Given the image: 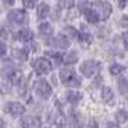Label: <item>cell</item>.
<instances>
[{"label":"cell","mask_w":128,"mask_h":128,"mask_svg":"<svg viewBox=\"0 0 128 128\" xmlns=\"http://www.w3.org/2000/svg\"><path fill=\"white\" fill-rule=\"evenodd\" d=\"M59 76H60L62 83L66 84V86H69V87H78L80 84H81V81H80V78L77 77L76 70L72 69V68L60 69Z\"/></svg>","instance_id":"6da1fadb"},{"label":"cell","mask_w":128,"mask_h":128,"mask_svg":"<svg viewBox=\"0 0 128 128\" xmlns=\"http://www.w3.org/2000/svg\"><path fill=\"white\" fill-rule=\"evenodd\" d=\"M100 68H101L100 62L95 60V59H90V60H84L81 64L80 70H81V73L83 74L84 77L90 78V77H94L96 73H99Z\"/></svg>","instance_id":"7a4b0ae2"},{"label":"cell","mask_w":128,"mask_h":128,"mask_svg":"<svg viewBox=\"0 0 128 128\" xmlns=\"http://www.w3.org/2000/svg\"><path fill=\"white\" fill-rule=\"evenodd\" d=\"M92 8L96 10V13L99 14V18L101 20L108 19L112 14V5L108 2H102V0H96L92 3Z\"/></svg>","instance_id":"3957f363"},{"label":"cell","mask_w":128,"mask_h":128,"mask_svg":"<svg viewBox=\"0 0 128 128\" xmlns=\"http://www.w3.org/2000/svg\"><path fill=\"white\" fill-rule=\"evenodd\" d=\"M34 90H35L36 95L40 96L41 99H49L52 94L51 86L46 80H37L34 84Z\"/></svg>","instance_id":"277c9868"},{"label":"cell","mask_w":128,"mask_h":128,"mask_svg":"<svg viewBox=\"0 0 128 128\" xmlns=\"http://www.w3.org/2000/svg\"><path fill=\"white\" fill-rule=\"evenodd\" d=\"M32 67L35 68V70L38 74H48L52 68L50 60L46 59V58H37L34 63H32Z\"/></svg>","instance_id":"5b68a950"},{"label":"cell","mask_w":128,"mask_h":128,"mask_svg":"<svg viewBox=\"0 0 128 128\" xmlns=\"http://www.w3.org/2000/svg\"><path fill=\"white\" fill-rule=\"evenodd\" d=\"M8 19L14 24H24L27 23V14L20 9H13L8 13Z\"/></svg>","instance_id":"8992f818"},{"label":"cell","mask_w":128,"mask_h":128,"mask_svg":"<svg viewBox=\"0 0 128 128\" xmlns=\"http://www.w3.org/2000/svg\"><path fill=\"white\" fill-rule=\"evenodd\" d=\"M48 45L52 49H59V50H66L70 46V41L67 36H58L48 41Z\"/></svg>","instance_id":"52a82bcc"},{"label":"cell","mask_w":128,"mask_h":128,"mask_svg":"<svg viewBox=\"0 0 128 128\" xmlns=\"http://www.w3.org/2000/svg\"><path fill=\"white\" fill-rule=\"evenodd\" d=\"M5 112L9 113L10 115H13V116H19L26 112V108H24V105H22L20 102L12 101V102H8L5 105Z\"/></svg>","instance_id":"ba28073f"},{"label":"cell","mask_w":128,"mask_h":128,"mask_svg":"<svg viewBox=\"0 0 128 128\" xmlns=\"http://www.w3.org/2000/svg\"><path fill=\"white\" fill-rule=\"evenodd\" d=\"M82 13H83V16H84V18L87 19V22H90V23H98L99 20H100V18H99V14L96 13V10L94 9V8H91V6H86V8H83L82 9Z\"/></svg>","instance_id":"9c48e42d"},{"label":"cell","mask_w":128,"mask_h":128,"mask_svg":"<svg viewBox=\"0 0 128 128\" xmlns=\"http://www.w3.org/2000/svg\"><path fill=\"white\" fill-rule=\"evenodd\" d=\"M66 99H67L68 102L76 105V104H78L82 100V94L80 91H77V90H69L66 94Z\"/></svg>","instance_id":"30bf717a"},{"label":"cell","mask_w":128,"mask_h":128,"mask_svg":"<svg viewBox=\"0 0 128 128\" xmlns=\"http://www.w3.org/2000/svg\"><path fill=\"white\" fill-rule=\"evenodd\" d=\"M69 120L73 128H82L83 127V119H82V115L78 112H70L69 115Z\"/></svg>","instance_id":"8fae6325"},{"label":"cell","mask_w":128,"mask_h":128,"mask_svg":"<svg viewBox=\"0 0 128 128\" xmlns=\"http://www.w3.org/2000/svg\"><path fill=\"white\" fill-rule=\"evenodd\" d=\"M38 32H40V35L41 36H44V37H50L52 34H54V28H52V26L48 22H44V23H41L38 26Z\"/></svg>","instance_id":"7c38bea8"},{"label":"cell","mask_w":128,"mask_h":128,"mask_svg":"<svg viewBox=\"0 0 128 128\" xmlns=\"http://www.w3.org/2000/svg\"><path fill=\"white\" fill-rule=\"evenodd\" d=\"M17 37L18 40L23 41V42H27V41H31L34 38V32H32L30 28H22L18 34H17Z\"/></svg>","instance_id":"4fadbf2b"},{"label":"cell","mask_w":128,"mask_h":128,"mask_svg":"<svg viewBox=\"0 0 128 128\" xmlns=\"http://www.w3.org/2000/svg\"><path fill=\"white\" fill-rule=\"evenodd\" d=\"M101 98L106 104H113L114 102V92L110 87H104L101 90Z\"/></svg>","instance_id":"5bb4252c"},{"label":"cell","mask_w":128,"mask_h":128,"mask_svg":"<svg viewBox=\"0 0 128 128\" xmlns=\"http://www.w3.org/2000/svg\"><path fill=\"white\" fill-rule=\"evenodd\" d=\"M78 62V52L77 51H69L63 55V63L64 64H74Z\"/></svg>","instance_id":"9a60e30c"},{"label":"cell","mask_w":128,"mask_h":128,"mask_svg":"<svg viewBox=\"0 0 128 128\" xmlns=\"http://www.w3.org/2000/svg\"><path fill=\"white\" fill-rule=\"evenodd\" d=\"M20 126H22V128H34L38 126V120L34 116H24L20 122Z\"/></svg>","instance_id":"2e32d148"},{"label":"cell","mask_w":128,"mask_h":128,"mask_svg":"<svg viewBox=\"0 0 128 128\" xmlns=\"http://www.w3.org/2000/svg\"><path fill=\"white\" fill-rule=\"evenodd\" d=\"M50 13V6L46 4V3H41L38 6H37V17L40 19H44L49 16Z\"/></svg>","instance_id":"e0dca14e"},{"label":"cell","mask_w":128,"mask_h":128,"mask_svg":"<svg viewBox=\"0 0 128 128\" xmlns=\"http://www.w3.org/2000/svg\"><path fill=\"white\" fill-rule=\"evenodd\" d=\"M63 34H64V36H67L68 38L69 37L70 38H80V32L74 27H72V26H67L66 28H64Z\"/></svg>","instance_id":"ac0fdd59"},{"label":"cell","mask_w":128,"mask_h":128,"mask_svg":"<svg viewBox=\"0 0 128 128\" xmlns=\"http://www.w3.org/2000/svg\"><path fill=\"white\" fill-rule=\"evenodd\" d=\"M118 88L123 96H128V80L127 78H120L118 81Z\"/></svg>","instance_id":"d6986e66"},{"label":"cell","mask_w":128,"mask_h":128,"mask_svg":"<svg viewBox=\"0 0 128 128\" xmlns=\"http://www.w3.org/2000/svg\"><path fill=\"white\" fill-rule=\"evenodd\" d=\"M109 70H110V73L113 74V76H118V74L123 73V70H124V67L122 66V64L114 63V64H112V66H110Z\"/></svg>","instance_id":"ffe728a7"},{"label":"cell","mask_w":128,"mask_h":128,"mask_svg":"<svg viewBox=\"0 0 128 128\" xmlns=\"http://www.w3.org/2000/svg\"><path fill=\"white\" fill-rule=\"evenodd\" d=\"M86 28V27H84ZM82 30V32L80 34V38H81V41L82 42H84V44H90V42L92 41V36H91V34L87 31V30Z\"/></svg>","instance_id":"44dd1931"},{"label":"cell","mask_w":128,"mask_h":128,"mask_svg":"<svg viewBox=\"0 0 128 128\" xmlns=\"http://www.w3.org/2000/svg\"><path fill=\"white\" fill-rule=\"evenodd\" d=\"M55 124L58 128H68V123H67V119L64 118V115L62 114H58L56 118H55Z\"/></svg>","instance_id":"7402d4cb"},{"label":"cell","mask_w":128,"mask_h":128,"mask_svg":"<svg viewBox=\"0 0 128 128\" xmlns=\"http://www.w3.org/2000/svg\"><path fill=\"white\" fill-rule=\"evenodd\" d=\"M128 119V113L126 110H118L115 113V120L118 123H124Z\"/></svg>","instance_id":"603a6c76"},{"label":"cell","mask_w":128,"mask_h":128,"mask_svg":"<svg viewBox=\"0 0 128 128\" xmlns=\"http://www.w3.org/2000/svg\"><path fill=\"white\" fill-rule=\"evenodd\" d=\"M27 50L26 49H17L16 51H14V56L17 58V59H20V60H26L27 59Z\"/></svg>","instance_id":"cb8c5ba5"},{"label":"cell","mask_w":128,"mask_h":128,"mask_svg":"<svg viewBox=\"0 0 128 128\" xmlns=\"http://www.w3.org/2000/svg\"><path fill=\"white\" fill-rule=\"evenodd\" d=\"M76 0H59V5L64 9H70L74 6Z\"/></svg>","instance_id":"d4e9b609"},{"label":"cell","mask_w":128,"mask_h":128,"mask_svg":"<svg viewBox=\"0 0 128 128\" xmlns=\"http://www.w3.org/2000/svg\"><path fill=\"white\" fill-rule=\"evenodd\" d=\"M48 55H49V56H51V58H54V59H55V62H56V64H59V63H62V62H63V55H62V54H59V52L49 51V52H48Z\"/></svg>","instance_id":"484cf974"},{"label":"cell","mask_w":128,"mask_h":128,"mask_svg":"<svg viewBox=\"0 0 128 128\" xmlns=\"http://www.w3.org/2000/svg\"><path fill=\"white\" fill-rule=\"evenodd\" d=\"M22 3L26 8H35L37 4V0H22Z\"/></svg>","instance_id":"4316f807"},{"label":"cell","mask_w":128,"mask_h":128,"mask_svg":"<svg viewBox=\"0 0 128 128\" xmlns=\"http://www.w3.org/2000/svg\"><path fill=\"white\" fill-rule=\"evenodd\" d=\"M122 37H123V45H124L126 50H128V31L123 32V35H122Z\"/></svg>","instance_id":"83f0119b"},{"label":"cell","mask_w":128,"mask_h":128,"mask_svg":"<svg viewBox=\"0 0 128 128\" xmlns=\"http://www.w3.org/2000/svg\"><path fill=\"white\" fill-rule=\"evenodd\" d=\"M5 52H6V45L3 41H0V56H3Z\"/></svg>","instance_id":"f1b7e54d"},{"label":"cell","mask_w":128,"mask_h":128,"mask_svg":"<svg viewBox=\"0 0 128 128\" xmlns=\"http://www.w3.org/2000/svg\"><path fill=\"white\" fill-rule=\"evenodd\" d=\"M106 128H119V126L115 124L114 122H108L106 123Z\"/></svg>","instance_id":"f546056e"},{"label":"cell","mask_w":128,"mask_h":128,"mask_svg":"<svg viewBox=\"0 0 128 128\" xmlns=\"http://www.w3.org/2000/svg\"><path fill=\"white\" fill-rule=\"evenodd\" d=\"M87 128H98V123H96L95 120H91L90 122V124H88V127Z\"/></svg>","instance_id":"4dcf8cb0"},{"label":"cell","mask_w":128,"mask_h":128,"mask_svg":"<svg viewBox=\"0 0 128 128\" xmlns=\"http://www.w3.org/2000/svg\"><path fill=\"white\" fill-rule=\"evenodd\" d=\"M127 4H128V0H119V6L120 8H124Z\"/></svg>","instance_id":"1f68e13d"},{"label":"cell","mask_w":128,"mask_h":128,"mask_svg":"<svg viewBox=\"0 0 128 128\" xmlns=\"http://www.w3.org/2000/svg\"><path fill=\"white\" fill-rule=\"evenodd\" d=\"M3 2H4L5 4H8V5H12V4H14V0H3Z\"/></svg>","instance_id":"d6a6232c"},{"label":"cell","mask_w":128,"mask_h":128,"mask_svg":"<svg viewBox=\"0 0 128 128\" xmlns=\"http://www.w3.org/2000/svg\"><path fill=\"white\" fill-rule=\"evenodd\" d=\"M2 126H3V120L0 119V128H2Z\"/></svg>","instance_id":"836d02e7"}]
</instances>
